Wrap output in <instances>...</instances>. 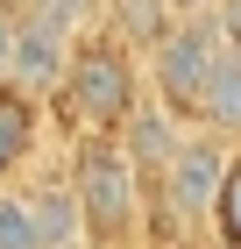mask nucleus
Segmentation results:
<instances>
[{
    "label": "nucleus",
    "instance_id": "1",
    "mask_svg": "<svg viewBox=\"0 0 241 249\" xmlns=\"http://www.w3.org/2000/svg\"><path fill=\"white\" fill-rule=\"evenodd\" d=\"M142 57H135L121 36L107 29H85L71 36V57H64V78L50 86V121L64 135H113L121 121L135 114V100H142Z\"/></svg>",
    "mask_w": 241,
    "mask_h": 249
},
{
    "label": "nucleus",
    "instance_id": "2",
    "mask_svg": "<svg viewBox=\"0 0 241 249\" xmlns=\"http://www.w3.org/2000/svg\"><path fill=\"white\" fill-rule=\"evenodd\" d=\"M64 178L85 213V242L93 249H142V171L113 135H64Z\"/></svg>",
    "mask_w": 241,
    "mask_h": 249
},
{
    "label": "nucleus",
    "instance_id": "3",
    "mask_svg": "<svg viewBox=\"0 0 241 249\" xmlns=\"http://www.w3.org/2000/svg\"><path fill=\"white\" fill-rule=\"evenodd\" d=\"M220 50L227 43H220V21L213 15H177L163 36H156V50L142 57V86L163 100L185 128H199V100H206V78H213Z\"/></svg>",
    "mask_w": 241,
    "mask_h": 249
},
{
    "label": "nucleus",
    "instance_id": "4",
    "mask_svg": "<svg viewBox=\"0 0 241 249\" xmlns=\"http://www.w3.org/2000/svg\"><path fill=\"white\" fill-rule=\"evenodd\" d=\"M64 57H71V29H57L50 15L21 7L15 15V50H7V78L29 86L36 100H50V86L64 78Z\"/></svg>",
    "mask_w": 241,
    "mask_h": 249
},
{
    "label": "nucleus",
    "instance_id": "5",
    "mask_svg": "<svg viewBox=\"0 0 241 249\" xmlns=\"http://www.w3.org/2000/svg\"><path fill=\"white\" fill-rule=\"evenodd\" d=\"M43 135H50V107H43L29 86L0 78V185H15V178L43 157Z\"/></svg>",
    "mask_w": 241,
    "mask_h": 249
},
{
    "label": "nucleus",
    "instance_id": "6",
    "mask_svg": "<svg viewBox=\"0 0 241 249\" xmlns=\"http://www.w3.org/2000/svg\"><path fill=\"white\" fill-rule=\"evenodd\" d=\"M15 185H21V199H29V221H36L43 249L85 242V213H78V192H71V178H64V164H50V171H36V164H29Z\"/></svg>",
    "mask_w": 241,
    "mask_h": 249
},
{
    "label": "nucleus",
    "instance_id": "7",
    "mask_svg": "<svg viewBox=\"0 0 241 249\" xmlns=\"http://www.w3.org/2000/svg\"><path fill=\"white\" fill-rule=\"evenodd\" d=\"M177 135H185V121L170 114L156 93H142V100H135V114L113 128V142L128 150V164H135L142 178H156V171H163V157L177 150Z\"/></svg>",
    "mask_w": 241,
    "mask_h": 249
},
{
    "label": "nucleus",
    "instance_id": "8",
    "mask_svg": "<svg viewBox=\"0 0 241 249\" xmlns=\"http://www.w3.org/2000/svg\"><path fill=\"white\" fill-rule=\"evenodd\" d=\"M170 21H177V15H170V0H99V29L121 36L135 57L156 50V36H163Z\"/></svg>",
    "mask_w": 241,
    "mask_h": 249
},
{
    "label": "nucleus",
    "instance_id": "9",
    "mask_svg": "<svg viewBox=\"0 0 241 249\" xmlns=\"http://www.w3.org/2000/svg\"><path fill=\"white\" fill-rule=\"evenodd\" d=\"M199 128H213V135H227V142H241V57H234V50H220L213 78H206Z\"/></svg>",
    "mask_w": 241,
    "mask_h": 249
},
{
    "label": "nucleus",
    "instance_id": "10",
    "mask_svg": "<svg viewBox=\"0 0 241 249\" xmlns=\"http://www.w3.org/2000/svg\"><path fill=\"white\" fill-rule=\"evenodd\" d=\"M206 235L227 249H241V142L227 150V171H220V192H213V213H206Z\"/></svg>",
    "mask_w": 241,
    "mask_h": 249
},
{
    "label": "nucleus",
    "instance_id": "11",
    "mask_svg": "<svg viewBox=\"0 0 241 249\" xmlns=\"http://www.w3.org/2000/svg\"><path fill=\"white\" fill-rule=\"evenodd\" d=\"M0 249H43L36 221H29V199H21V185H0Z\"/></svg>",
    "mask_w": 241,
    "mask_h": 249
},
{
    "label": "nucleus",
    "instance_id": "12",
    "mask_svg": "<svg viewBox=\"0 0 241 249\" xmlns=\"http://www.w3.org/2000/svg\"><path fill=\"white\" fill-rule=\"evenodd\" d=\"M21 7H36V15H50L57 29H71V36L99 29V0H21Z\"/></svg>",
    "mask_w": 241,
    "mask_h": 249
},
{
    "label": "nucleus",
    "instance_id": "13",
    "mask_svg": "<svg viewBox=\"0 0 241 249\" xmlns=\"http://www.w3.org/2000/svg\"><path fill=\"white\" fill-rule=\"evenodd\" d=\"M213 21H220V43H227V50L241 57V0H227V7H220Z\"/></svg>",
    "mask_w": 241,
    "mask_h": 249
},
{
    "label": "nucleus",
    "instance_id": "14",
    "mask_svg": "<svg viewBox=\"0 0 241 249\" xmlns=\"http://www.w3.org/2000/svg\"><path fill=\"white\" fill-rule=\"evenodd\" d=\"M15 15L21 0H0V78H7V50H15Z\"/></svg>",
    "mask_w": 241,
    "mask_h": 249
},
{
    "label": "nucleus",
    "instance_id": "15",
    "mask_svg": "<svg viewBox=\"0 0 241 249\" xmlns=\"http://www.w3.org/2000/svg\"><path fill=\"white\" fill-rule=\"evenodd\" d=\"M227 0H170V15H220Z\"/></svg>",
    "mask_w": 241,
    "mask_h": 249
},
{
    "label": "nucleus",
    "instance_id": "16",
    "mask_svg": "<svg viewBox=\"0 0 241 249\" xmlns=\"http://www.w3.org/2000/svg\"><path fill=\"white\" fill-rule=\"evenodd\" d=\"M156 249H213V242H199V235H170V242H156Z\"/></svg>",
    "mask_w": 241,
    "mask_h": 249
},
{
    "label": "nucleus",
    "instance_id": "17",
    "mask_svg": "<svg viewBox=\"0 0 241 249\" xmlns=\"http://www.w3.org/2000/svg\"><path fill=\"white\" fill-rule=\"evenodd\" d=\"M64 249H93V242H64Z\"/></svg>",
    "mask_w": 241,
    "mask_h": 249
}]
</instances>
